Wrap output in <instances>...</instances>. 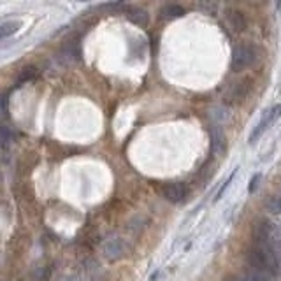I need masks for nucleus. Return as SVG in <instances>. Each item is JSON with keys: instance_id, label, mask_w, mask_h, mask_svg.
Here are the masks:
<instances>
[{"instance_id": "1", "label": "nucleus", "mask_w": 281, "mask_h": 281, "mask_svg": "<svg viewBox=\"0 0 281 281\" xmlns=\"http://www.w3.org/2000/svg\"><path fill=\"white\" fill-rule=\"evenodd\" d=\"M255 60H257V53H255L253 48H251L250 44L239 42V44H236L234 50H232L230 69L234 70V72H241V70L251 67V65L255 64Z\"/></svg>"}, {"instance_id": "2", "label": "nucleus", "mask_w": 281, "mask_h": 281, "mask_svg": "<svg viewBox=\"0 0 281 281\" xmlns=\"http://www.w3.org/2000/svg\"><path fill=\"white\" fill-rule=\"evenodd\" d=\"M248 91H250V86H248V81L245 79H236L230 81L227 86L221 91V99L227 106H239L245 102V99L248 97Z\"/></svg>"}, {"instance_id": "3", "label": "nucleus", "mask_w": 281, "mask_h": 281, "mask_svg": "<svg viewBox=\"0 0 281 281\" xmlns=\"http://www.w3.org/2000/svg\"><path fill=\"white\" fill-rule=\"evenodd\" d=\"M128 251H130V245L120 236H111L102 243V253L107 260H120V258L127 257Z\"/></svg>"}, {"instance_id": "4", "label": "nucleus", "mask_w": 281, "mask_h": 281, "mask_svg": "<svg viewBox=\"0 0 281 281\" xmlns=\"http://www.w3.org/2000/svg\"><path fill=\"white\" fill-rule=\"evenodd\" d=\"M279 116H281V104L269 107V109L265 111L264 116L260 118V121L257 123V127L253 128V132H251V135H250V139H248V143H250V144L257 143V140L265 134V130H267L269 127H272V125H274V121L279 120Z\"/></svg>"}, {"instance_id": "5", "label": "nucleus", "mask_w": 281, "mask_h": 281, "mask_svg": "<svg viewBox=\"0 0 281 281\" xmlns=\"http://www.w3.org/2000/svg\"><path fill=\"white\" fill-rule=\"evenodd\" d=\"M162 195L167 199L172 204H181V202L186 201L188 197V188L184 183H179V181H174V183H165L162 186Z\"/></svg>"}, {"instance_id": "6", "label": "nucleus", "mask_w": 281, "mask_h": 281, "mask_svg": "<svg viewBox=\"0 0 281 281\" xmlns=\"http://www.w3.org/2000/svg\"><path fill=\"white\" fill-rule=\"evenodd\" d=\"M223 20H225V23H227V27L230 28L234 34H241V32H245L248 27L245 14H243L239 9H232V7L225 9Z\"/></svg>"}, {"instance_id": "7", "label": "nucleus", "mask_w": 281, "mask_h": 281, "mask_svg": "<svg viewBox=\"0 0 281 281\" xmlns=\"http://www.w3.org/2000/svg\"><path fill=\"white\" fill-rule=\"evenodd\" d=\"M211 150L213 153H225L227 150V137H225L223 130L218 127L211 128Z\"/></svg>"}, {"instance_id": "8", "label": "nucleus", "mask_w": 281, "mask_h": 281, "mask_svg": "<svg viewBox=\"0 0 281 281\" xmlns=\"http://www.w3.org/2000/svg\"><path fill=\"white\" fill-rule=\"evenodd\" d=\"M186 9L183 6H177V4H167V6L162 7L160 11V18L165 21H171V20H177V18L184 16Z\"/></svg>"}, {"instance_id": "9", "label": "nucleus", "mask_w": 281, "mask_h": 281, "mask_svg": "<svg viewBox=\"0 0 281 281\" xmlns=\"http://www.w3.org/2000/svg\"><path fill=\"white\" fill-rule=\"evenodd\" d=\"M127 18L130 23L137 25V27H140V28L148 27V23H150V16H148L146 11L140 9V7H132V9L127 13Z\"/></svg>"}, {"instance_id": "10", "label": "nucleus", "mask_w": 281, "mask_h": 281, "mask_svg": "<svg viewBox=\"0 0 281 281\" xmlns=\"http://www.w3.org/2000/svg\"><path fill=\"white\" fill-rule=\"evenodd\" d=\"M21 28L20 21H6V23L0 25V40L6 39V37H11L13 34H16Z\"/></svg>"}, {"instance_id": "11", "label": "nucleus", "mask_w": 281, "mask_h": 281, "mask_svg": "<svg viewBox=\"0 0 281 281\" xmlns=\"http://www.w3.org/2000/svg\"><path fill=\"white\" fill-rule=\"evenodd\" d=\"M199 7H201L202 13L216 14L218 9H220V0H201V2H199Z\"/></svg>"}, {"instance_id": "12", "label": "nucleus", "mask_w": 281, "mask_h": 281, "mask_svg": "<svg viewBox=\"0 0 281 281\" xmlns=\"http://www.w3.org/2000/svg\"><path fill=\"white\" fill-rule=\"evenodd\" d=\"M37 77V69L32 67V65H28V67L21 69V72L18 74V81L20 83H27V81H32Z\"/></svg>"}, {"instance_id": "13", "label": "nucleus", "mask_w": 281, "mask_h": 281, "mask_svg": "<svg viewBox=\"0 0 281 281\" xmlns=\"http://www.w3.org/2000/svg\"><path fill=\"white\" fill-rule=\"evenodd\" d=\"M236 174H238V169H236V171H234V172H232V174H230V176H228V179H227V181H225V183H223V184H221V188H220V190H218V194H216V197H214V201H220V199H221V197H223V194H225V192H227V188H228V186H230V183H232V181H234V177H236Z\"/></svg>"}, {"instance_id": "14", "label": "nucleus", "mask_w": 281, "mask_h": 281, "mask_svg": "<svg viewBox=\"0 0 281 281\" xmlns=\"http://www.w3.org/2000/svg\"><path fill=\"white\" fill-rule=\"evenodd\" d=\"M267 209L271 213H281V197H272L267 201Z\"/></svg>"}, {"instance_id": "15", "label": "nucleus", "mask_w": 281, "mask_h": 281, "mask_svg": "<svg viewBox=\"0 0 281 281\" xmlns=\"http://www.w3.org/2000/svg\"><path fill=\"white\" fill-rule=\"evenodd\" d=\"M260 179H262L260 174H255L253 179H251V184H250V188H248V190H250V192H255V188H257V184H258V181H260Z\"/></svg>"}, {"instance_id": "16", "label": "nucleus", "mask_w": 281, "mask_h": 281, "mask_svg": "<svg viewBox=\"0 0 281 281\" xmlns=\"http://www.w3.org/2000/svg\"><path fill=\"white\" fill-rule=\"evenodd\" d=\"M4 114H6V107H4V101H2V97H0V120L4 118Z\"/></svg>"}, {"instance_id": "17", "label": "nucleus", "mask_w": 281, "mask_h": 281, "mask_svg": "<svg viewBox=\"0 0 281 281\" xmlns=\"http://www.w3.org/2000/svg\"><path fill=\"white\" fill-rule=\"evenodd\" d=\"M79 2H88V0H79Z\"/></svg>"}]
</instances>
